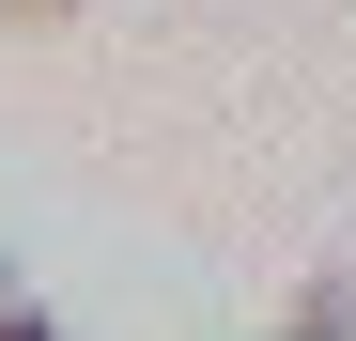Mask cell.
<instances>
[{"mask_svg": "<svg viewBox=\"0 0 356 341\" xmlns=\"http://www.w3.org/2000/svg\"><path fill=\"white\" fill-rule=\"evenodd\" d=\"M279 341H356V264H325L310 295H294V326H279Z\"/></svg>", "mask_w": 356, "mask_h": 341, "instance_id": "6da1fadb", "label": "cell"}, {"mask_svg": "<svg viewBox=\"0 0 356 341\" xmlns=\"http://www.w3.org/2000/svg\"><path fill=\"white\" fill-rule=\"evenodd\" d=\"M47 16H63V0H0V31H47Z\"/></svg>", "mask_w": 356, "mask_h": 341, "instance_id": "3957f363", "label": "cell"}, {"mask_svg": "<svg viewBox=\"0 0 356 341\" xmlns=\"http://www.w3.org/2000/svg\"><path fill=\"white\" fill-rule=\"evenodd\" d=\"M0 341H63V326H47V310L16 295V279H0Z\"/></svg>", "mask_w": 356, "mask_h": 341, "instance_id": "7a4b0ae2", "label": "cell"}]
</instances>
